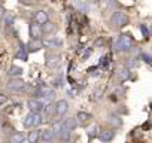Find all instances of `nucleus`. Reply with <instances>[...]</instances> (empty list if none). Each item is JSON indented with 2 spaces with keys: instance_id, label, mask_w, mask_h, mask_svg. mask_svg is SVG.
Segmentation results:
<instances>
[{
  "instance_id": "obj_1",
  "label": "nucleus",
  "mask_w": 152,
  "mask_h": 143,
  "mask_svg": "<svg viewBox=\"0 0 152 143\" xmlns=\"http://www.w3.org/2000/svg\"><path fill=\"white\" fill-rule=\"evenodd\" d=\"M113 52H127L133 48V37L130 34H119L112 40Z\"/></svg>"
},
{
  "instance_id": "obj_2",
  "label": "nucleus",
  "mask_w": 152,
  "mask_h": 143,
  "mask_svg": "<svg viewBox=\"0 0 152 143\" xmlns=\"http://www.w3.org/2000/svg\"><path fill=\"white\" fill-rule=\"evenodd\" d=\"M110 22H112L115 27H124V25L128 24V16H127V14L116 11V12H113L112 16H110Z\"/></svg>"
},
{
  "instance_id": "obj_3",
  "label": "nucleus",
  "mask_w": 152,
  "mask_h": 143,
  "mask_svg": "<svg viewBox=\"0 0 152 143\" xmlns=\"http://www.w3.org/2000/svg\"><path fill=\"white\" fill-rule=\"evenodd\" d=\"M42 124V116L39 113H29L24 118V127L30 128V127H37Z\"/></svg>"
},
{
  "instance_id": "obj_4",
  "label": "nucleus",
  "mask_w": 152,
  "mask_h": 143,
  "mask_svg": "<svg viewBox=\"0 0 152 143\" xmlns=\"http://www.w3.org/2000/svg\"><path fill=\"white\" fill-rule=\"evenodd\" d=\"M54 94H55V91L51 89L49 86H46V85H39V88L36 89V93H34V95L37 98H52Z\"/></svg>"
},
{
  "instance_id": "obj_5",
  "label": "nucleus",
  "mask_w": 152,
  "mask_h": 143,
  "mask_svg": "<svg viewBox=\"0 0 152 143\" xmlns=\"http://www.w3.org/2000/svg\"><path fill=\"white\" fill-rule=\"evenodd\" d=\"M55 130H57L58 136H60V139H61L63 142H69V139H70V131H69L67 127H66V122H57V124H55Z\"/></svg>"
},
{
  "instance_id": "obj_6",
  "label": "nucleus",
  "mask_w": 152,
  "mask_h": 143,
  "mask_svg": "<svg viewBox=\"0 0 152 143\" xmlns=\"http://www.w3.org/2000/svg\"><path fill=\"white\" fill-rule=\"evenodd\" d=\"M7 88L11 89V91H14V93H21L22 89L25 88V84L22 82L21 79H12V80H9L7 82Z\"/></svg>"
},
{
  "instance_id": "obj_7",
  "label": "nucleus",
  "mask_w": 152,
  "mask_h": 143,
  "mask_svg": "<svg viewBox=\"0 0 152 143\" xmlns=\"http://www.w3.org/2000/svg\"><path fill=\"white\" fill-rule=\"evenodd\" d=\"M43 103L40 100H37V98H31V100H29V109H30V113H39L43 110Z\"/></svg>"
},
{
  "instance_id": "obj_8",
  "label": "nucleus",
  "mask_w": 152,
  "mask_h": 143,
  "mask_svg": "<svg viewBox=\"0 0 152 143\" xmlns=\"http://www.w3.org/2000/svg\"><path fill=\"white\" fill-rule=\"evenodd\" d=\"M69 110V103L66 100H58L55 103V115L57 116H63V115H66Z\"/></svg>"
},
{
  "instance_id": "obj_9",
  "label": "nucleus",
  "mask_w": 152,
  "mask_h": 143,
  "mask_svg": "<svg viewBox=\"0 0 152 143\" xmlns=\"http://www.w3.org/2000/svg\"><path fill=\"white\" fill-rule=\"evenodd\" d=\"M60 64H61V60H60V57L57 55V54H49V55H46V66L48 67L57 69Z\"/></svg>"
},
{
  "instance_id": "obj_10",
  "label": "nucleus",
  "mask_w": 152,
  "mask_h": 143,
  "mask_svg": "<svg viewBox=\"0 0 152 143\" xmlns=\"http://www.w3.org/2000/svg\"><path fill=\"white\" fill-rule=\"evenodd\" d=\"M113 137H115V131L113 130H103L100 134H98V139H100L103 143H107V142L113 140Z\"/></svg>"
},
{
  "instance_id": "obj_11",
  "label": "nucleus",
  "mask_w": 152,
  "mask_h": 143,
  "mask_svg": "<svg viewBox=\"0 0 152 143\" xmlns=\"http://www.w3.org/2000/svg\"><path fill=\"white\" fill-rule=\"evenodd\" d=\"M30 36H31V39H39L42 36V27L36 22H31L30 24Z\"/></svg>"
},
{
  "instance_id": "obj_12",
  "label": "nucleus",
  "mask_w": 152,
  "mask_h": 143,
  "mask_svg": "<svg viewBox=\"0 0 152 143\" xmlns=\"http://www.w3.org/2000/svg\"><path fill=\"white\" fill-rule=\"evenodd\" d=\"M34 21H36V24H46L48 22V14L45 12V11H37L34 14Z\"/></svg>"
},
{
  "instance_id": "obj_13",
  "label": "nucleus",
  "mask_w": 152,
  "mask_h": 143,
  "mask_svg": "<svg viewBox=\"0 0 152 143\" xmlns=\"http://www.w3.org/2000/svg\"><path fill=\"white\" fill-rule=\"evenodd\" d=\"M54 137H55V133H54L52 130H43L40 131V139L43 143H51L54 140Z\"/></svg>"
},
{
  "instance_id": "obj_14",
  "label": "nucleus",
  "mask_w": 152,
  "mask_h": 143,
  "mask_svg": "<svg viewBox=\"0 0 152 143\" xmlns=\"http://www.w3.org/2000/svg\"><path fill=\"white\" fill-rule=\"evenodd\" d=\"M43 46V42L40 39H31L29 42V45H27V48H29L30 52H36V51H39L40 48Z\"/></svg>"
},
{
  "instance_id": "obj_15",
  "label": "nucleus",
  "mask_w": 152,
  "mask_h": 143,
  "mask_svg": "<svg viewBox=\"0 0 152 143\" xmlns=\"http://www.w3.org/2000/svg\"><path fill=\"white\" fill-rule=\"evenodd\" d=\"M45 46H48V48H58L63 45V40L58 39V37H51V39H46L43 42Z\"/></svg>"
},
{
  "instance_id": "obj_16",
  "label": "nucleus",
  "mask_w": 152,
  "mask_h": 143,
  "mask_svg": "<svg viewBox=\"0 0 152 143\" xmlns=\"http://www.w3.org/2000/svg\"><path fill=\"white\" fill-rule=\"evenodd\" d=\"M24 140H25L24 133H14L9 137V143H22Z\"/></svg>"
},
{
  "instance_id": "obj_17",
  "label": "nucleus",
  "mask_w": 152,
  "mask_h": 143,
  "mask_svg": "<svg viewBox=\"0 0 152 143\" xmlns=\"http://www.w3.org/2000/svg\"><path fill=\"white\" fill-rule=\"evenodd\" d=\"M73 6L78 9L79 12H82V14H87L89 11V5L87 2H73Z\"/></svg>"
},
{
  "instance_id": "obj_18",
  "label": "nucleus",
  "mask_w": 152,
  "mask_h": 143,
  "mask_svg": "<svg viewBox=\"0 0 152 143\" xmlns=\"http://www.w3.org/2000/svg\"><path fill=\"white\" fill-rule=\"evenodd\" d=\"M118 78L121 82H125L127 79H130V70L127 67H124V69H119L118 70Z\"/></svg>"
},
{
  "instance_id": "obj_19",
  "label": "nucleus",
  "mask_w": 152,
  "mask_h": 143,
  "mask_svg": "<svg viewBox=\"0 0 152 143\" xmlns=\"http://www.w3.org/2000/svg\"><path fill=\"white\" fill-rule=\"evenodd\" d=\"M57 30V25L55 24H52V22H46V24H43L42 25V33H46V34H51Z\"/></svg>"
},
{
  "instance_id": "obj_20",
  "label": "nucleus",
  "mask_w": 152,
  "mask_h": 143,
  "mask_svg": "<svg viewBox=\"0 0 152 143\" xmlns=\"http://www.w3.org/2000/svg\"><path fill=\"white\" fill-rule=\"evenodd\" d=\"M29 143H37L39 142V139H40V131L39 130H34V131H30V134H29Z\"/></svg>"
},
{
  "instance_id": "obj_21",
  "label": "nucleus",
  "mask_w": 152,
  "mask_h": 143,
  "mask_svg": "<svg viewBox=\"0 0 152 143\" xmlns=\"http://www.w3.org/2000/svg\"><path fill=\"white\" fill-rule=\"evenodd\" d=\"M7 73H9V76H12V78H18V76L22 75V69L18 67V66H12L11 69H9Z\"/></svg>"
},
{
  "instance_id": "obj_22",
  "label": "nucleus",
  "mask_w": 152,
  "mask_h": 143,
  "mask_svg": "<svg viewBox=\"0 0 152 143\" xmlns=\"http://www.w3.org/2000/svg\"><path fill=\"white\" fill-rule=\"evenodd\" d=\"M16 58H21L22 61H27V48L22 43L20 45V49H18V52H16Z\"/></svg>"
},
{
  "instance_id": "obj_23",
  "label": "nucleus",
  "mask_w": 152,
  "mask_h": 143,
  "mask_svg": "<svg viewBox=\"0 0 152 143\" xmlns=\"http://www.w3.org/2000/svg\"><path fill=\"white\" fill-rule=\"evenodd\" d=\"M64 122H66V127H67V130H69L70 133L78 127V121H76L75 118H69V119H66Z\"/></svg>"
},
{
  "instance_id": "obj_24",
  "label": "nucleus",
  "mask_w": 152,
  "mask_h": 143,
  "mask_svg": "<svg viewBox=\"0 0 152 143\" xmlns=\"http://www.w3.org/2000/svg\"><path fill=\"white\" fill-rule=\"evenodd\" d=\"M76 119H79L82 124H85V122H88L89 119H91V115L87 113V112H79L78 116H76Z\"/></svg>"
},
{
  "instance_id": "obj_25",
  "label": "nucleus",
  "mask_w": 152,
  "mask_h": 143,
  "mask_svg": "<svg viewBox=\"0 0 152 143\" xmlns=\"http://www.w3.org/2000/svg\"><path fill=\"white\" fill-rule=\"evenodd\" d=\"M43 110H45V115H46V116H51L52 113H55V104H46V106H45L43 107Z\"/></svg>"
},
{
  "instance_id": "obj_26",
  "label": "nucleus",
  "mask_w": 152,
  "mask_h": 143,
  "mask_svg": "<svg viewBox=\"0 0 152 143\" xmlns=\"http://www.w3.org/2000/svg\"><path fill=\"white\" fill-rule=\"evenodd\" d=\"M109 122H112L113 125H116V127L122 125V119L119 118V116H116V115H110L109 116Z\"/></svg>"
},
{
  "instance_id": "obj_27",
  "label": "nucleus",
  "mask_w": 152,
  "mask_h": 143,
  "mask_svg": "<svg viewBox=\"0 0 152 143\" xmlns=\"http://www.w3.org/2000/svg\"><path fill=\"white\" fill-rule=\"evenodd\" d=\"M140 31H142V34H143V37H145V39L149 37V30H148V27H146L145 24L140 25Z\"/></svg>"
},
{
  "instance_id": "obj_28",
  "label": "nucleus",
  "mask_w": 152,
  "mask_h": 143,
  "mask_svg": "<svg viewBox=\"0 0 152 143\" xmlns=\"http://www.w3.org/2000/svg\"><path fill=\"white\" fill-rule=\"evenodd\" d=\"M12 22H14V16H12V15H6V16H5V24H6V27H12Z\"/></svg>"
},
{
  "instance_id": "obj_29",
  "label": "nucleus",
  "mask_w": 152,
  "mask_h": 143,
  "mask_svg": "<svg viewBox=\"0 0 152 143\" xmlns=\"http://www.w3.org/2000/svg\"><path fill=\"white\" fill-rule=\"evenodd\" d=\"M95 131H97V127H93V128H89V131H88V137H89V139H93V137L95 136V134H97Z\"/></svg>"
},
{
  "instance_id": "obj_30",
  "label": "nucleus",
  "mask_w": 152,
  "mask_h": 143,
  "mask_svg": "<svg viewBox=\"0 0 152 143\" xmlns=\"http://www.w3.org/2000/svg\"><path fill=\"white\" fill-rule=\"evenodd\" d=\"M142 58H143V61H146V63H152V57L149 55V54H142Z\"/></svg>"
},
{
  "instance_id": "obj_31",
  "label": "nucleus",
  "mask_w": 152,
  "mask_h": 143,
  "mask_svg": "<svg viewBox=\"0 0 152 143\" xmlns=\"http://www.w3.org/2000/svg\"><path fill=\"white\" fill-rule=\"evenodd\" d=\"M107 63H109L107 57H102V58H100V66H102V67H106V66H107Z\"/></svg>"
},
{
  "instance_id": "obj_32",
  "label": "nucleus",
  "mask_w": 152,
  "mask_h": 143,
  "mask_svg": "<svg viewBox=\"0 0 152 143\" xmlns=\"http://www.w3.org/2000/svg\"><path fill=\"white\" fill-rule=\"evenodd\" d=\"M7 101V95H5V94H0V104H5Z\"/></svg>"
},
{
  "instance_id": "obj_33",
  "label": "nucleus",
  "mask_w": 152,
  "mask_h": 143,
  "mask_svg": "<svg viewBox=\"0 0 152 143\" xmlns=\"http://www.w3.org/2000/svg\"><path fill=\"white\" fill-rule=\"evenodd\" d=\"M91 52H93V49H88V51H85V52H84V57H82V58H84V60H87L89 55H91Z\"/></svg>"
},
{
  "instance_id": "obj_34",
  "label": "nucleus",
  "mask_w": 152,
  "mask_h": 143,
  "mask_svg": "<svg viewBox=\"0 0 152 143\" xmlns=\"http://www.w3.org/2000/svg\"><path fill=\"white\" fill-rule=\"evenodd\" d=\"M95 69H97V67H89V69H88V73H93Z\"/></svg>"
},
{
  "instance_id": "obj_35",
  "label": "nucleus",
  "mask_w": 152,
  "mask_h": 143,
  "mask_svg": "<svg viewBox=\"0 0 152 143\" xmlns=\"http://www.w3.org/2000/svg\"><path fill=\"white\" fill-rule=\"evenodd\" d=\"M2 16H3V7L0 6V18H2Z\"/></svg>"
},
{
  "instance_id": "obj_36",
  "label": "nucleus",
  "mask_w": 152,
  "mask_h": 143,
  "mask_svg": "<svg viewBox=\"0 0 152 143\" xmlns=\"http://www.w3.org/2000/svg\"><path fill=\"white\" fill-rule=\"evenodd\" d=\"M51 143H52V142H51Z\"/></svg>"
}]
</instances>
